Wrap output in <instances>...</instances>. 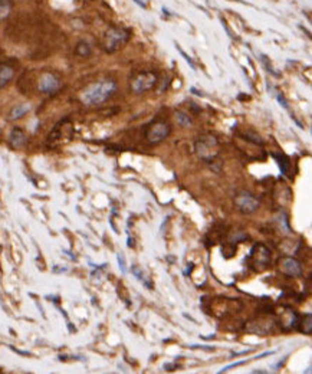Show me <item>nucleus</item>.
<instances>
[{
  "label": "nucleus",
  "mask_w": 312,
  "mask_h": 374,
  "mask_svg": "<svg viewBox=\"0 0 312 374\" xmlns=\"http://www.w3.org/2000/svg\"><path fill=\"white\" fill-rule=\"evenodd\" d=\"M117 92V82L112 79H102L89 85L81 94V101L86 107H97L108 101Z\"/></svg>",
  "instance_id": "f257e3e1"
},
{
  "label": "nucleus",
  "mask_w": 312,
  "mask_h": 374,
  "mask_svg": "<svg viewBox=\"0 0 312 374\" xmlns=\"http://www.w3.org/2000/svg\"><path fill=\"white\" fill-rule=\"evenodd\" d=\"M249 268L255 272H265L270 267L272 252L265 243H255L250 249V254L246 257Z\"/></svg>",
  "instance_id": "f03ea898"
},
{
  "label": "nucleus",
  "mask_w": 312,
  "mask_h": 374,
  "mask_svg": "<svg viewBox=\"0 0 312 374\" xmlns=\"http://www.w3.org/2000/svg\"><path fill=\"white\" fill-rule=\"evenodd\" d=\"M219 140L212 134H205L194 141V153L205 163H213L219 156Z\"/></svg>",
  "instance_id": "7ed1b4c3"
},
{
  "label": "nucleus",
  "mask_w": 312,
  "mask_h": 374,
  "mask_svg": "<svg viewBox=\"0 0 312 374\" xmlns=\"http://www.w3.org/2000/svg\"><path fill=\"white\" fill-rule=\"evenodd\" d=\"M129 36H131V32L125 28H121V26L109 28L105 32V36H104V43H102L104 51L107 54L117 52L122 46L127 45V42L129 41Z\"/></svg>",
  "instance_id": "20e7f679"
},
{
  "label": "nucleus",
  "mask_w": 312,
  "mask_h": 374,
  "mask_svg": "<svg viewBox=\"0 0 312 374\" xmlns=\"http://www.w3.org/2000/svg\"><path fill=\"white\" fill-rule=\"evenodd\" d=\"M157 82H159V76H157L155 72L142 71V72L137 74L132 78L129 86H131V91L134 94H144V92L152 89L154 86L157 85Z\"/></svg>",
  "instance_id": "39448f33"
},
{
  "label": "nucleus",
  "mask_w": 312,
  "mask_h": 374,
  "mask_svg": "<svg viewBox=\"0 0 312 374\" xmlns=\"http://www.w3.org/2000/svg\"><path fill=\"white\" fill-rule=\"evenodd\" d=\"M172 133V126L167 121L157 119L152 121L145 129V139L150 144H159L163 140H166Z\"/></svg>",
  "instance_id": "423d86ee"
},
{
  "label": "nucleus",
  "mask_w": 312,
  "mask_h": 374,
  "mask_svg": "<svg viewBox=\"0 0 312 374\" xmlns=\"http://www.w3.org/2000/svg\"><path fill=\"white\" fill-rule=\"evenodd\" d=\"M233 202H235L237 210L242 214L255 213L260 207V202H259L258 197L255 194H252V193L245 192V190L237 193Z\"/></svg>",
  "instance_id": "0eeeda50"
},
{
  "label": "nucleus",
  "mask_w": 312,
  "mask_h": 374,
  "mask_svg": "<svg viewBox=\"0 0 312 374\" xmlns=\"http://www.w3.org/2000/svg\"><path fill=\"white\" fill-rule=\"evenodd\" d=\"M276 315V321L279 322L280 330L282 331H291V330H296V325H298V321L301 318V315L296 312V311L285 305L282 307V310L275 312Z\"/></svg>",
  "instance_id": "6e6552de"
},
{
  "label": "nucleus",
  "mask_w": 312,
  "mask_h": 374,
  "mask_svg": "<svg viewBox=\"0 0 312 374\" xmlns=\"http://www.w3.org/2000/svg\"><path fill=\"white\" fill-rule=\"evenodd\" d=\"M61 89V79L59 76L54 72H42L41 76H39V81H38V91L42 92V94H56L58 91Z\"/></svg>",
  "instance_id": "1a4fd4ad"
},
{
  "label": "nucleus",
  "mask_w": 312,
  "mask_h": 374,
  "mask_svg": "<svg viewBox=\"0 0 312 374\" xmlns=\"http://www.w3.org/2000/svg\"><path fill=\"white\" fill-rule=\"evenodd\" d=\"M279 271L286 275L288 278H299L302 277L303 271H302L301 262L298 259L292 257H282L278 262Z\"/></svg>",
  "instance_id": "9d476101"
},
{
  "label": "nucleus",
  "mask_w": 312,
  "mask_h": 374,
  "mask_svg": "<svg viewBox=\"0 0 312 374\" xmlns=\"http://www.w3.org/2000/svg\"><path fill=\"white\" fill-rule=\"evenodd\" d=\"M15 66L11 62H0V89L5 88L15 76Z\"/></svg>",
  "instance_id": "9b49d317"
},
{
  "label": "nucleus",
  "mask_w": 312,
  "mask_h": 374,
  "mask_svg": "<svg viewBox=\"0 0 312 374\" xmlns=\"http://www.w3.org/2000/svg\"><path fill=\"white\" fill-rule=\"evenodd\" d=\"M26 141H28V137H26V133L23 130L19 127L12 130L11 134H9V143L13 149H21L26 144Z\"/></svg>",
  "instance_id": "f8f14e48"
},
{
  "label": "nucleus",
  "mask_w": 312,
  "mask_h": 374,
  "mask_svg": "<svg viewBox=\"0 0 312 374\" xmlns=\"http://www.w3.org/2000/svg\"><path fill=\"white\" fill-rule=\"evenodd\" d=\"M32 109V105L28 104V102H23V104H18L15 107L12 108L9 111V115H8V119L9 121H16V119H21L22 117H25L29 111Z\"/></svg>",
  "instance_id": "ddd939ff"
},
{
  "label": "nucleus",
  "mask_w": 312,
  "mask_h": 374,
  "mask_svg": "<svg viewBox=\"0 0 312 374\" xmlns=\"http://www.w3.org/2000/svg\"><path fill=\"white\" fill-rule=\"evenodd\" d=\"M131 272H132V275L138 279V281H140L141 284H142L145 288H148V289L154 288L152 281L147 277V274H145V272H144V271H142L138 265H132V267H131Z\"/></svg>",
  "instance_id": "4468645a"
},
{
  "label": "nucleus",
  "mask_w": 312,
  "mask_h": 374,
  "mask_svg": "<svg viewBox=\"0 0 312 374\" xmlns=\"http://www.w3.org/2000/svg\"><path fill=\"white\" fill-rule=\"evenodd\" d=\"M296 330L298 331H301L302 334H306V335H309L312 332V314L311 312H308V314H305L303 317L299 318L298 321V325H296Z\"/></svg>",
  "instance_id": "2eb2a0df"
},
{
  "label": "nucleus",
  "mask_w": 312,
  "mask_h": 374,
  "mask_svg": "<svg viewBox=\"0 0 312 374\" xmlns=\"http://www.w3.org/2000/svg\"><path fill=\"white\" fill-rule=\"evenodd\" d=\"M176 118H177L179 124H180L182 127H184V129H189V127L193 126V119H192V117H190L189 114L183 112V111H176Z\"/></svg>",
  "instance_id": "dca6fc26"
},
{
  "label": "nucleus",
  "mask_w": 312,
  "mask_h": 374,
  "mask_svg": "<svg viewBox=\"0 0 312 374\" xmlns=\"http://www.w3.org/2000/svg\"><path fill=\"white\" fill-rule=\"evenodd\" d=\"M12 12V3L9 0H0V22L5 21Z\"/></svg>",
  "instance_id": "f3484780"
},
{
  "label": "nucleus",
  "mask_w": 312,
  "mask_h": 374,
  "mask_svg": "<svg viewBox=\"0 0 312 374\" xmlns=\"http://www.w3.org/2000/svg\"><path fill=\"white\" fill-rule=\"evenodd\" d=\"M272 156H273L275 160H278L280 171H282L283 174H288V173H289V161H288V159H286L285 156H278V154H272Z\"/></svg>",
  "instance_id": "a211bd4d"
},
{
  "label": "nucleus",
  "mask_w": 312,
  "mask_h": 374,
  "mask_svg": "<svg viewBox=\"0 0 312 374\" xmlns=\"http://www.w3.org/2000/svg\"><path fill=\"white\" fill-rule=\"evenodd\" d=\"M75 54L78 55V56L86 58V56H89V55H91V46H89L86 42H79L78 45H76Z\"/></svg>",
  "instance_id": "6ab92c4d"
},
{
  "label": "nucleus",
  "mask_w": 312,
  "mask_h": 374,
  "mask_svg": "<svg viewBox=\"0 0 312 374\" xmlns=\"http://www.w3.org/2000/svg\"><path fill=\"white\" fill-rule=\"evenodd\" d=\"M249 236L246 233H243L242 230H236V232H233L232 235L229 236V239H227V242L229 243H233V245H236L239 242H242V240H246Z\"/></svg>",
  "instance_id": "aec40b11"
},
{
  "label": "nucleus",
  "mask_w": 312,
  "mask_h": 374,
  "mask_svg": "<svg viewBox=\"0 0 312 374\" xmlns=\"http://www.w3.org/2000/svg\"><path fill=\"white\" fill-rule=\"evenodd\" d=\"M242 137H246L245 140H249V141H252V143H255V144H263V141L260 140L258 134H255V133H245V134H242Z\"/></svg>",
  "instance_id": "412c9836"
},
{
  "label": "nucleus",
  "mask_w": 312,
  "mask_h": 374,
  "mask_svg": "<svg viewBox=\"0 0 312 374\" xmlns=\"http://www.w3.org/2000/svg\"><path fill=\"white\" fill-rule=\"evenodd\" d=\"M117 259H118L121 272H122V274H127V268H125V258H124V255H122V254H118V255H117Z\"/></svg>",
  "instance_id": "4be33fe9"
},
{
  "label": "nucleus",
  "mask_w": 312,
  "mask_h": 374,
  "mask_svg": "<svg viewBox=\"0 0 312 374\" xmlns=\"http://www.w3.org/2000/svg\"><path fill=\"white\" fill-rule=\"evenodd\" d=\"M177 51H179V52H180V54L183 55V56H184V59H186V61H187V62H189V64L192 65V68H193L194 71H196V65L193 64V61H192V58H190V56H189V55H186V52H184V51H183V49H182V48H180V46H177Z\"/></svg>",
  "instance_id": "5701e85b"
},
{
  "label": "nucleus",
  "mask_w": 312,
  "mask_h": 374,
  "mask_svg": "<svg viewBox=\"0 0 312 374\" xmlns=\"http://www.w3.org/2000/svg\"><path fill=\"white\" fill-rule=\"evenodd\" d=\"M276 98H278V101H279V102H280V105H282V107H283V108H286V109H288V104H286V101H285V98H283V96L280 95V94H276Z\"/></svg>",
  "instance_id": "b1692460"
},
{
  "label": "nucleus",
  "mask_w": 312,
  "mask_h": 374,
  "mask_svg": "<svg viewBox=\"0 0 312 374\" xmlns=\"http://www.w3.org/2000/svg\"><path fill=\"white\" fill-rule=\"evenodd\" d=\"M134 2H135V3H137V5H140L141 8H145V5H144V3H141L140 0H134Z\"/></svg>",
  "instance_id": "393cba45"
}]
</instances>
